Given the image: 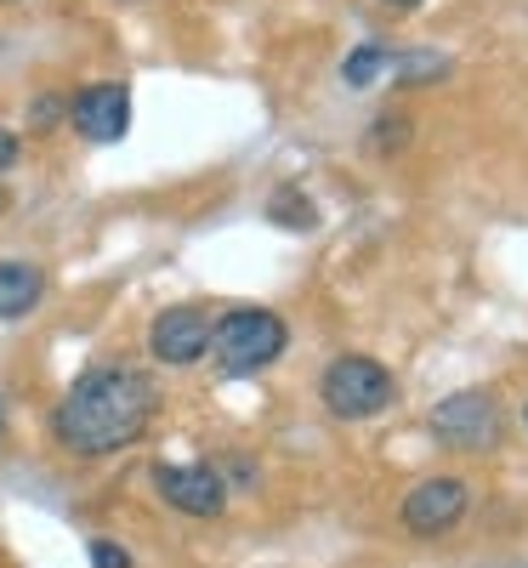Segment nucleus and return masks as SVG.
Returning <instances> with one entry per match:
<instances>
[{
    "instance_id": "12",
    "label": "nucleus",
    "mask_w": 528,
    "mask_h": 568,
    "mask_svg": "<svg viewBox=\"0 0 528 568\" xmlns=\"http://www.w3.org/2000/svg\"><path fill=\"white\" fill-rule=\"evenodd\" d=\"M369 131H375V136H369L375 154H398L404 142H409V120H398V114H393V120H375Z\"/></svg>"
},
{
    "instance_id": "20",
    "label": "nucleus",
    "mask_w": 528,
    "mask_h": 568,
    "mask_svg": "<svg viewBox=\"0 0 528 568\" xmlns=\"http://www.w3.org/2000/svg\"><path fill=\"white\" fill-rule=\"evenodd\" d=\"M0 205H7V200H0Z\"/></svg>"
},
{
    "instance_id": "4",
    "label": "nucleus",
    "mask_w": 528,
    "mask_h": 568,
    "mask_svg": "<svg viewBox=\"0 0 528 568\" xmlns=\"http://www.w3.org/2000/svg\"><path fill=\"white\" fill-rule=\"evenodd\" d=\"M431 438L455 455H484L500 444V404L495 393L484 387H466V393H449L438 409H431Z\"/></svg>"
},
{
    "instance_id": "8",
    "label": "nucleus",
    "mask_w": 528,
    "mask_h": 568,
    "mask_svg": "<svg viewBox=\"0 0 528 568\" xmlns=\"http://www.w3.org/2000/svg\"><path fill=\"white\" fill-rule=\"evenodd\" d=\"M471 489L460 478H426L404 495V529L409 535H449L460 517H466Z\"/></svg>"
},
{
    "instance_id": "5",
    "label": "nucleus",
    "mask_w": 528,
    "mask_h": 568,
    "mask_svg": "<svg viewBox=\"0 0 528 568\" xmlns=\"http://www.w3.org/2000/svg\"><path fill=\"white\" fill-rule=\"evenodd\" d=\"M154 489L182 517H222L227 511V484L216 466H154Z\"/></svg>"
},
{
    "instance_id": "2",
    "label": "nucleus",
    "mask_w": 528,
    "mask_h": 568,
    "mask_svg": "<svg viewBox=\"0 0 528 568\" xmlns=\"http://www.w3.org/2000/svg\"><path fill=\"white\" fill-rule=\"evenodd\" d=\"M284 347H291V329L267 307H233L211 324V353L222 375H256L273 358H284Z\"/></svg>"
},
{
    "instance_id": "3",
    "label": "nucleus",
    "mask_w": 528,
    "mask_h": 568,
    "mask_svg": "<svg viewBox=\"0 0 528 568\" xmlns=\"http://www.w3.org/2000/svg\"><path fill=\"white\" fill-rule=\"evenodd\" d=\"M318 398L335 420H369L380 409H393L398 398V382H393V369L369 358V353H342L324 375H318Z\"/></svg>"
},
{
    "instance_id": "17",
    "label": "nucleus",
    "mask_w": 528,
    "mask_h": 568,
    "mask_svg": "<svg viewBox=\"0 0 528 568\" xmlns=\"http://www.w3.org/2000/svg\"><path fill=\"white\" fill-rule=\"evenodd\" d=\"M0 433H7V404H0Z\"/></svg>"
},
{
    "instance_id": "13",
    "label": "nucleus",
    "mask_w": 528,
    "mask_h": 568,
    "mask_svg": "<svg viewBox=\"0 0 528 568\" xmlns=\"http://www.w3.org/2000/svg\"><path fill=\"white\" fill-rule=\"evenodd\" d=\"M91 568H131V557H125V546L120 540H91Z\"/></svg>"
},
{
    "instance_id": "16",
    "label": "nucleus",
    "mask_w": 528,
    "mask_h": 568,
    "mask_svg": "<svg viewBox=\"0 0 528 568\" xmlns=\"http://www.w3.org/2000/svg\"><path fill=\"white\" fill-rule=\"evenodd\" d=\"M380 7H393V12H415L420 0H380Z\"/></svg>"
},
{
    "instance_id": "14",
    "label": "nucleus",
    "mask_w": 528,
    "mask_h": 568,
    "mask_svg": "<svg viewBox=\"0 0 528 568\" xmlns=\"http://www.w3.org/2000/svg\"><path fill=\"white\" fill-rule=\"evenodd\" d=\"M18 165V131L0 125V171H12Z\"/></svg>"
},
{
    "instance_id": "18",
    "label": "nucleus",
    "mask_w": 528,
    "mask_h": 568,
    "mask_svg": "<svg viewBox=\"0 0 528 568\" xmlns=\"http://www.w3.org/2000/svg\"><path fill=\"white\" fill-rule=\"evenodd\" d=\"M0 7H18V0H0Z\"/></svg>"
},
{
    "instance_id": "10",
    "label": "nucleus",
    "mask_w": 528,
    "mask_h": 568,
    "mask_svg": "<svg viewBox=\"0 0 528 568\" xmlns=\"http://www.w3.org/2000/svg\"><path fill=\"white\" fill-rule=\"evenodd\" d=\"M375 74H393V45H380V40H364L358 52L342 63V80L347 85H369Z\"/></svg>"
},
{
    "instance_id": "7",
    "label": "nucleus",
    "mask_w": 528,
    "mask_h": 568,
    "mask_svg": "<svg viewBox=\"0 0 528 568\" xmlns=\"http://www.w3.org/2000/svg\"><path fill=\"white\" fill-rule=\"evenodd\" d=\"M149 347L160 364L171 369H187V364H200L205 347H211V313L205 307H165L149 329Z\"/></svg>"
},
{
    "instance_id": "19",
    "label": "nucleus",
    "mask_w": 528,
    "mask_h": 568,
    "mask_svg": "<svg viewBox=\"0 0 528 568\" xmlns=\"http://www.w3.org/2000/svg\"><path fill=\"white\" fill-rule=\"evenodd\" d=\"M522 420H528V404H522Z\"/></svg>"
},
{
    "instance_id": "15",
    "label": "nucleus",
    "mask_w": 528,
    "mask_h": 568,
    "mask_svg": "<svg viewBox=\"0 0 528 568\" xmlns=\"http://www.w3.org/2000/svg\"><path fill=\"white\" fill-rule=\"evenodd\" d=\"M52 120H63V103L58 98H40L34 103V125H52Z\"/></svg>"
},
{
    "instance_id": "1",
    "label": "nucleus",
    "mask_w": 528,
    "mask_h": 568,
    "mask_svg": "<svg viewBox=\"0 0 528 568\" xmlns=\"http://www.w3.org/2000/svg\"><path fill=\"white\" fill-rule=\"evenodd\" d=\"M154 409H160V387L149 375L131 364H103V369H85L63 393V404L52 409V438L80 460H103L149 433Z\"/></svg>"
},
{
    "instance_id": "9",
    "label": "nucleus",
    "mask_w": 528,
    "mask_h": 568,
    "mask_svg": "<svg viewBox=\"0 0 528 568\" xmlns=\"http://www.w3.org/2000/svg\"><path fill=\"white\" fill-rule=\"evenodd\" d=\"M45 296V273L34 262H0V324L34 313Z\"/></svg>"
},
{
    "instance_id": "6",
    "label": "nucleus",
    "mask_w": 528,
    "mask_h": 568,
    "mask_svg": "<svg viewBox=\"0 0 528 568\" xmlns=\"http://www.w3.org/2000/svg\"><path fill=\"white\" fill-rule=\"evenodd\" d=\"M69 120L85 142H120L131 131V91L125 80H91L69 103Z\"/></svg>"
},
{
    "instance_id": "11",
    "label": "nucleus",
    "mask_w": 528,
    "mask_h": 568,
    "mask_svg": "<svg viewBox=\"0 0 528 568\" xmlns=\"http://www.w3.org/2000/svg\"><path fill=\"white\" fill-rule=\"evenodd\" d=\"M267 216L278 222V227H318V211H313V200H302V187H278V194L267 200Z\"/></svg>"
}]
</instances>
